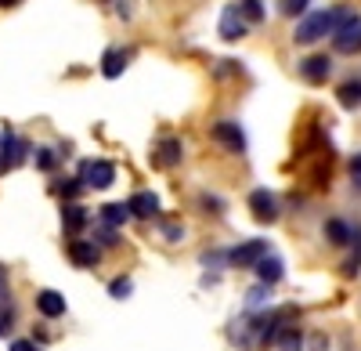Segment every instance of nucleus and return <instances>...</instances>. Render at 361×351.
<instances>
[{
  "instance_id": "f3484780",
  "label": "nucleus",
  "mask_w": 361,
  "mask_h": 351,
  "mask_svg": "<svg viewBox=\"0 0 361 351\" xmlns=\"http://www.w3.org/2000/svg\"><path fill=\"white\" fill-rule=\"evenodd\" d=\"M127 62H130V51H123V47H109L105 58H102V73H105L109 80H116V76H123Z\"/></svg>"
},
{
  "instance_id": "5701e85b",
  "label": "nucleus",
  "mask_w": 361,
  "mask_h": 351,
  "mask_svg": "<svg viewBox=\"0 0 361 351\" xmlns=\"http://www.w3.org/2000/svg\"><path fill=\"white\" fill-rule=\"evenodd\" d=\"M267 301H271V286H264V282H260V286H253L250 294H246V308H250V315H253L257 308H264Z\"/></svg>"
},
{
  "instance_id": "9b49d317",
  "label": "nucleus",
  "mask_w": 361,
  "mask_h": 351,
  "mask_svg": "<svg viewBox=\"0 0 361 351\" xmlns=\"http://www.w3.org/2000/svg\"><path fill=\"white\" fill-rule=\"evenodd\" d=\"M354 236H357V225H350L343 218H329L325 221V239L333 243V246H350Z\"/></svg>"
},
{
  "instance_id": "393cba45",
  "label": "nucleus",
  "mask_w": 361,
  "mask_h": 351,
  "mask_svg": "<svg viewBox=\"0 0 361 351\" xmlns=\"http://www.w3.org/2000/svg\"><path fill=\"white\" fill-rule=\"evenodd\" d=\"M361 272V228H357V236H354V254L343 261V275L350 279V275H357Z\"/></svg>"
},
{
  "instance_id": "2eb2a0df",
  "label": "nucleus",
  "mask_w": 361,
  "mask_h": 351,
  "mask_svg": "<svg viewBox=\"0 0 361 351\" xmlns=\"http://www.w3.org/2000/svg\"><path fill=\"white\" fill-rule=\"evenodd\" d=\"M37 311L44 319H62L66 315V297L58 294V290H40L37 294Z\"/></svg>"
},
{
  "instance_id": "c85d7f7f",
  "label": "nucleus",
  "mask_w": 361,
  "mask_h": 351,
  "mask_svg": "<svg viewBox=\"0 0 361 351\" xmlns=\"http://www.w3.org/2000/svg\"><path fill=\"white\" fill-rule=\"evenodd\" d=\"M8 297H11V282H8V268L0 265V308L8 304Z\"/></svg>"
},
{
  "instance_id": "a211bd4d",
  "label": "nucleus",
  "mask_w": 361,
  "mask_h": 351,
  "mask_svg": "<svg viewBox=\"0 0 361 351\" xmlns=\"http://www.w3.org/2000/svg\"><path fill=\"white\" fill-rule=\"evenodd\" d=\"M98 218H102V225H109V228H123V225L130 221V210H127V203H105V207L98 210Z\"/></svg>"
},
{
  "instance_id": "f257e3e1",
  "label": "nucleus",
  "mask_w": 361,
  "mask_h": 351,
  "mask_svg": "<svg viewBox=\"0 0 361 351\" xmlns=\"http://www.w3.org/2000/svg\"><path fill=\"white\" fill-rule=\"evenodd\" d=\"M347 15H350V8H343V4L325 8V11H311L304 22L296 25L293 40H296V44H304V47H311V44H318V40H325V37H333V33H336V25H340Z\"/></svg>"
},
{
  "instance_id": "cd10ccee",
  "label": "nucleus",
  "mask_w": 361,
  "mask_h": 351,
  "mask_svg": "<svg viewBox=\"0 0 361 351\" xmlns=\"http://www.w3.org/2000/svg\"><path fill=\"white\" fill-rule=\"evenodd\" d=\"M163 236H166V243H180L185 239V225H163Z\"/></svg>"
},
{
  "instance_id": "c9c22d12",
  "label": "nucleus",
  "mask_w": 361,
  "mask_h": 351,
  "mask_svg": "<svg viewBox=\"0 0 361 351\" xmlns=\"http://www.w3.org/2000/svg\"><path fill=\"white\" fill-rule=\"evenodd\" d=\"M4 170H8V167H4V153H0V174H4Z\"/></svg>"
},
{
  "instance_id": "9d476101",
  "label": "nucleus",
  "mask_w": 361,
  "mask_h": 351,
  "mask_svg": "<svg viewBox=\"0 0 361 351\" xmlns=\"http://www.w3.org/2000/svg\"><path fill=\"white\" fill-rule=\"evenodd\" d=\"M69 261L76 268H98L102 250L90 243V239H69Z\"/></svg>"
},
{
  "instance_id": "39448f33",
  "label": "nucleus",
  "mask_w": 361,
  "mask_h": 351,
  "mask_svg": "<svg viewBox=\"0 0 361 351\" xmlns=\"http://www.w3.org/2000/svg\"><path fill=\"white\" fill-rule=\"evenodd\" d=\"M209 138L221 141L228 153H238V156L246 153V131L238 127V120H217L214 127H209Z\"/></svg>"
},
{
  "instance_id": "423d86ee",
  "label": "nucleus",
  "mask_w": 361,
  "mask_h": 351,
  "mask_svg": "<svg viewBox=\"0 0 361 351\" xmlns=\"http://www.w3.org/2000/svg\"><path fill=\"white\" fill-rule=\"evenodd\" d=\"M250 214H253L260 225H275V221H279V199H275V192L253 189V192H250Z\"/></svg>"
},
{
  "instance_id": "6ab92c4d",
  "label": "nucleus",
  "mask_w": 361,
  "mask_h": 351,
  "mask_svg": "<svg viewBox=\"0 0 361 351\" xmlns=\"http://www.w3.org/2000/svg\"><path fill=\"white\" fill-rule=\"evenodd\" d=\"M336 98H340L343 109H361V76L343 80V83L336 87Z\"/></svg>"
},
{
  "instance_id": "2f4dec72",
  "label": "nucleus",
  "mask_w": 361,
  "mask_h": 351,
  "mask_svg": "<svg viewBox=\"0 0 361 351\" xmlns=\"http://www.w3.org/2000/svg\"><path fill=\"white\" fill-rule=\"evenodd\" d=\"M11 326H15V315H11V311H4V308H0V337H4V333H8Z\"/></svg>"
},
{
  "instance_id": "412c9836",
  "label": "nucleus",
  "mask_w": 361,
  "mask_h": 351,
  "mask_svg": "<svg viewBox=\"0 0 361 351\" xmlns=\"http://www.w3.org/2000/svg\"><path fill=\"white\" fill-rule=\"evenodd\" d=\"M58 149H51V145H40V149L33 153V163H37V170H44V174H51L54 167H58Z\"/></svg>"
},
{
  "instance_id": "f8f14e48",
  "label": "nucleus",
  "mask_w": 361,
  "mask_h": 351,
  "mask_svg": "<svg viewBox=\"0 0 361 351\" xmlns=\"http://www.w3.org/2000/svg\"><path fill=\"white\" fill-rule=\"evenodd\" d=\"M127 210H130V218H156L159 214V196L156 192H134L130 199H127Z\"/></svg>"
},
{
  "instance_id": "1a4fd4ad",
  "label": "nucleus",
  "mask_w": 361,
  "mask_h": 351,
  "mask_svg": "<svg viewBox=\"0 0 361 351\" xmlns=\"http://www.w3.org/2000/svg\"><path fill=\"white\" fill-rule=\"evenodd\" d=\"M300 76H304L307 83H325L329 76H333V58L329 54H307L304 62H300Z\"/></svg>"
},
{
  "instance_id": "7ed1b4c3",
  "label": "nucleus",
  "mask_w": 361,
  "mask_h": 351,
  "mask_svg": "<svg viewBox=\"0 0 361 351\" xmlns=\"http://www.w3.org/2000/svg\"><path fill=\"white\" fill-rule=\"evenodd\" d=\"M333 51H336V54H357V51H361V15L350 11V15L336 25Z\"/></svg>"
},
{
  "instance_id": "4be33fe9",
  "label": "nucleus",
  "mask_w": 361,
  "mask_h": 351,
  "mask_svg": "<svg viewBox=\"0 0 361 351\" xmlns=\"http://www.w3.org/2000/svg\"><path fill=\"white\" fill-rule=\"evenodd\" d=\"M275 344H279V351H304V333H300L296 326H286Z\"/></svg>"
},
{
  "instance_id": "ddd939ff",
  "label": "nucleus",
  "mask_w": 361,
  "mask_h": 351,
  "mask_svg": "<svg viewBox=\"0 0 361 351\" xmlns=\"http://www.w3.org/2000/svg\"><path fill=\"white\" fill-rule=\"evenodd\" d=\"M180 160H185V145H180V138H159V145H156V163L159 167H177Z\"/></svg>"
},
{
  "instance_id": "b1692460",
  "label": "nucleus",
  "mask_w": 361,
  "mask_h": 351,
  "mask_svg": "<svg viewBox=\"0 0 361 351\" xmlns=\"http://www.w3.org/2000/svg\"><path fill=\"white\" fill-rule=\"evenodd\" d=\"M130 294H134V282H130L127 275H119V279L109 282V297H112V301H127Z\"/></svg>"
},
{
  "instance_id": "7c9ffc66",
  "label": "nucleus",
  "mask_w": 361,
  "mask_h": 351,
  "mask_svg": "<svg viewBox=\"0 0 361 351\" xmlns=\"http://www.w3.org/2000/svg\"><path fill=\"white\" fill-rule=\"evenodd\" d=\"M8 351H40V344H37V340H25V337H22V340H11V347H8Z\"/></svg>"
},
{
  "instance_id": "72a5a7b5",
  "label": "nucleus",
  "mask_w": 361,
  "mask_h": 351,
  "mask_svg": "<svg viewBox=\"0 0 361 351\" xmlns=\"http://www.w3.org/2000/svg\"><path fill=\"white\" fill-rule=\"evenodd\" d=\"M350 174H354V182L361 185V153H357V156L350 160Z\"/></svg>"
},
{
  "instance_id": "4468645a",
  "label": "nucleus",
  "mask_w": 361,
  "mask_h": 351,
  "mask_svg": "<svg viewBox=\"0 0 361 351\" xmlns=\"http://www.w3.org/2000/svg\"><path fill=\"white\" fill-rule=\"evenodd\" d=\"M257 275H260V282H264V286H275V282H282V275H286L282 257H279V254H264V257L257 261Z\"/></svg>"
},
{
  "instance_id": "a878e982",
  "label": "nucleus",
  "mask_w": 361,
  "mask_h": 351,
  "mask_svg": "<svg viewBox=\"0 0 361 351\" xmlns=\"http://www.w3.org/2000/svg\"><path fill=\"white\" fill-rule=\"evenodd\" d=\"M90 243H94L98 250H102V246H116V243H119V232L109 228V225H102V228H94V239H90Z\"/></svg>"
},
{
  "instance_id": "6e6552de",
  "label": "nucleus",
  "mask_w": 361,
  "mask_h": 351,
  "mask_svg": "<svg viewBox=\"0 0 361 351\" xmlns=\"http://www.w3.org/2000/svg\"><path fill=\"white\" fill-rule=\"evenodd\" d=\"M246 18H243V11H238V4H224V11H221V40H228V44H235V40H243L246 37Z\"/></svg>"
},
{
  "instance_id": "dca6fc26",
  "label": "nucleus",
  "mask_w": 361,
  "mask_h": 351,
  "mask_svg": "<svg viewBox=\"0 0 361 351\" xmlns=\"http://www.w3.org/2000/svg\"><path fill=\"white\" fill-rule=\"evenodd\" d=\"M62 225H66V232H69V236H80V232L90 225V214H87V207H80V203H66V207H62Z\"/></svg>"
},
{
  "instance_id": "20e7f679",
  "label": "nucleus",
  "mask_w": 361,
  "mask_h": 351,
  "mask_svg": "<svg viewBox=\"0 0 361 351\" xmlns=\"http://www.w3.org/2000/svg\"><path fill=\"white\" fill-rule=\"evenodd\" d=\"M264 254H271L267 239H246V243H238V246L228 250V265L231 268H257V261Z\"/></svg>"
},
{
  "instance_id": "473e14b6",
  "label": "nucleus",
  "mask_w": 361,
  "mask_h": 351,
  "mask_svg": "<svg viewBox=\"0 0 361 351\" xmlns=\"http://www.w3.org/2000/svg\"><path fill=\"white\" fill-rule=\"evenodd\" d=\"M202 207H206L209 214H221V207H224V203H221L217 196H202Z\"/></svg>"
},
{
  "instance_id": "bb28decb",
  "label": "nucleus",
  "mask_w": 361,
  "mask_h": 351,
  "mask_svg": "<svg viewBox=\"0 0 361 351\" xmlns=\"http://www.w3.org/2000/svg\"><path fill=\"white\" fill-rule=\"evenodd\" d=\"M307 4H311V0H282L279 11H282L286 18H296V15H307Z\"/></svg>"
},
{
  "instance_id": "f03ea898",
  "label": "nucleus",
  "mask_w": 361,
  "mask_h": 351,
  "mask_svg": "<svg viewBox=\"0 0 361 351\" xmlns=\"http://www.w3.org/2000/svg\"><path fill=\"white\" fill-rule=\"evenodd\" d=\"M80 185L83 189H109L112 182H116V163H109V160H83L80 163Z\"/></svg>"
},
{
  "instance_id": "f704fd0d",
  "label": "nucleus",
  "mask_w": 361,
  "mask_h": 351,
  "mask_svg": "<svg viewBox=\"0 0 361 351\" xmlns=\"http://www.w3.org/2000/svg\"><path fill=\"white\" fill-rule=\"evenodd\" d=\"M11 4H18V0H0V8H11Z\"/></svg>"
},
{
  "instance_id": "c756f323",
  "label": "nucleus",
  "mask_w": 361,
  "mask_h": 351,
  "mask_svg": "<svg viewBox=\"0 0 361 351\" xmlns=\"http://www.w3.org/2000/svg\"><path fill=\"white\" fill-rule=\"evenodd\" d=\"M58 192H62V196H66V199H76V196H80V192H83V185H80V178H73V182H69V185H62V189H58Z\"/></svg>"
},
{
  "instance_id": "aec40b11",
  "label": "nucleus",
  "mask_w": 361,
  "mask_h": 351,
  "mask_svg": "<svg viewBox=\"0 0 361 351\" xmlns=\"http://www.w3.org/2000/svg\"><path fill=\"white\" fill-rule=\"evenodd\" d=\"M238 11H243L246 25H260L267 18V8H264V0H238Z\"/></svg>"
},
{
  "instance_id": "0eeeda50",
  "label": "nucleus",
  "mask_w": 361,
  "mask_h": 351,
  "mask_svg": "<svg viewBox=\"0 0 361 351\" xmlns=\"http://www.w3.org/2000/svg\"><path fill=\"white\" fill-rule=\"evenodd\" d=\"M0 153H4V167L11 170V167L25 163V156L33 153V149H29V141H25V138H18V134L8 127L4 134H0Z\"/></svg>"
}]
</instances>
